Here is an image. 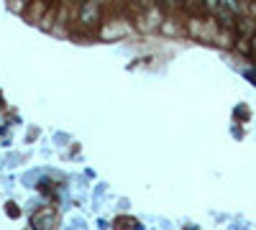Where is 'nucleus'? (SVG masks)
Segmentation results:
<instances>
[{
    "instance_id": "3",
    "label": "nucleus",
    "mask_w": 256,
    "mask_h": 230,
    "mask_svg": "<svg viewBox=\"0 0 256 230\" xmlns=\"http://www.w3.org/2000/svg\"><path fill=\"white\" fill-rule=\"evenodd\" d=\"M220 8L228 10V13H238L241 5H238V0H220Z\"/></svg>"
},
{
    "instance_id": "4",
    "label": "nucleus",
    "mask_w": 256,
    "mask_h": 230,
    "mask_svg": "<svg viewBox=\"0 0 256 230\" xmlns=\"http://www.w3.org/2000/svg\"><path fill=\"white\" fill-rule=\"evenodd\" d=\"M80 3H84V0H80Z\"/></svg>"
},
{
    "instance_id": "2",
    "label": "nucleus",
    "mask_w": 256,
    "mask_h": 230,
    "mask_svg": "<svg viewBox=\"0 0 256 230\" xmlns=\"http://www.w3.org/2000/svg\"><path fill=\"white\" fill-rule=\"evenodd\" d=\"M202 3H205L212 13H218V15H223V18H228V15H230L228 10H223V8H220V0H202Z\"/></svg>"
},
{
    "instance_id": "1",
    "label": "nucleus",
    "mask_w": 256,
    "mask_h": 230,
    "mask_svg": "<svg viewBox=\"0 0 256 230\" xmlns=\"http://www.w3.org/2000/svg\"><path fill=\"white\" fill-rule=\"evenodd\" d=\"M84 8H82V15H80V20L82 23H90V20L98 15V8H95V3H82Z\"/></svg>"
}]
</instances>
